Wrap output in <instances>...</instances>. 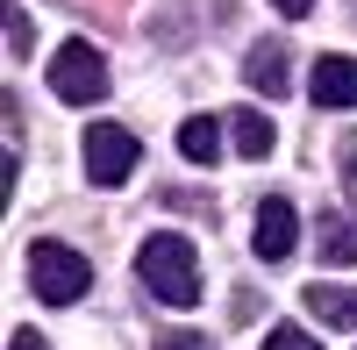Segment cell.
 Wrapping results in <instances>:
<instances>
[{
    "label": "cell",
    "instance_id": "obj_1",
    "mask_svg": "<svg viewBox=\"0 0 357 350\" xmlns=\"http://www.w3.org/2000/svg\"><path fill=\"white\" fill-rule=\"evenodd\" d=\"M136 279H143V294L165 300V307H193L200 300V257H193L186 236H172V229L136 250Z\"/></svg>",
    "mask_w": 357,
    "mask_h": 350
},
{
    "label": "cell",
    "instance_id": "obj_2",
    "mask_svg": "<svg viewBox=\"0 0 357 350\" xmlns=\"http://www.w3.org/2000/svg\"><path fill=\"white\" fill-rule=\"evenodd\" d=\"M86 286H93V265H86L72 243H57V236H36V243H29V294H36L43 307L86 300Z\"/></svg>",
    "mask_w": 357,
    "mask_h": 350
},
{
    "label": "cell",
    "instance_id": "obj_3",
    "mask_svg": "<svg viewBox=\"0 0 357 350\" xmlns=\"http://www.w3.org/2000/svg\"><path fill=\"white\" fill-rule=\"evenodd\" d=\"M50 93L65 100V107H93L107 93V57L93 43H57V57H50Z\"/></svg>",
    "mask_w": 357,
    "mask_h": 350
},
{
    "label": "cell",
    "instance_id": "obj_4",
    "mask_svg": "<svg viewBox=\"0 0 357 350\" xmlns=\"http://www.w3.org/2000/svg\"><path fill=\"white\" fill-rule=\"evenodd\" d=\"M136 158H143V143L129 129H114V122L86 129V179H93V186H129L136 179Z\"/></svg>",
    "mask_w": 357,
    "mask_h": 350
},
{
    "label": "cell",
    "instance_id": "obj_5",
    "mask_svg": "<svg viewBox=\"0 0 357 350\" xmlns=\"http://www.w3.org/2000/svg\"><path fill=\"white\" fill-rule=\"evenodd\" d=\"M293 243H301V215H293V200H257V229H250V250L264 257V265H279V257H293Z\"/></svg>",
    "mask_w": 357,
    "mask_h": 350
},
{
    "label": "cell",
    "instance_id": "obj_6",
    "mask_svg": "<svg viewBox=\"0 0 357 350\" xmlns=\"http://www.w3.org/2000/svg\"><path fill=\"white\" fill-rule=\"evenodd\" d=\"M307 93H314V107H357V57H321V65L307 72Z\"/></svg>",
    "mask_w": 357,
    "mask_h": 350
},
{
    "label": "cell",
    "instance_id": "obj_7",
    "mask_svg": "<svg viewBox=\"0 0 357 350\" xmlns=\"http://www.w3.org/2000/svg\"><path fill=\"white\" fill-rule=\"evenodd\" d=\"M243 72H250L257 93H286V86H293V57H286V43H279V36H257V43H250V57H243Z\"/></svg>",
    "mask_w": 357,
    "mask_h": 350
},
{
    "label": "cell",
    "instance_id": "obj_8",
    "mask_svg": "<svg viewBox=\"0 0 357 350\" xmlns=\"http://www.w3.org/2000/svg\"><path fill=\"white\" fill-rule=\"evenodd\" d=\"M307 307L321 314V322H336V329H357V286H329V279H314V286H307Z\"/></svg>",
    "mask_w": 357,
    "mask_h": 350
},
{
    "label": "cell",
    "instance_id": "obj_9",
    "mask_svg": "<svg viewBox=\"0 0 357 350\" xmlns=\"http://www.w3.org/2000/svg\"><path fill=\"white\" fill-rule=\"evenodd\" d=\"M229 143H236V158H264V151H272V114L236 107L229 114Z\"/></svg>",
    "mask_w": 357,
    "mask_h": 350
},
{
    "label": "cell",
    "instance_id": "obj_10",
    "mask_svg": "<svg viewBox=\"0 0 357 350\" xmlns=\"http://www.w3.org/2000/svg\"><path fill=\"white\" fill-rule=\"evenodd\" d=\"M215 151H222V122H215V114L178 122V158H186V165H215Z\"/></svg>",
    "mask_w": 357,
    "mask_h": 350
},
{
    "label": "cell",
    "instance_id": "obj_11",
    "mask_svg": "<svg viewBox=\"0 0 357 350\" xmlns=\"http://www.w3.org/2000/svg\"><path fill=\"white\" fill-rule=\"evenodd\" d=\"M314 250H321V265H350L357 257V229H343V215H321V229H314Z\"/></svg>",
    "mask_w": 357,
    "mask_h": 350
},
{
    "label": "cell",
    "instance_id": "obj_12",
    "mask_svg": "<svg viewBox=\"0 0 357 350\" xmlns=\"http://www.w3.org/2000/svg\"><path fill=\"white\" fill-rule=\"evenodd\" d=\"M343 193H350V222H357V136H343Z\"/></svg>",
    "mask_w": 357,
    "mask_h": 350
},
{
    "label": "cell",
    "instance_id": "obj_13",
    "mask_svg": "<svg viewBox=\"0 0 357 350\" xmlns=\"http://www.w3.org/2000/svg\"><path fill=\"white\" fill-rule=\"evenodd\" d=\"M8 43H15V57H29V43H36V36H29V15L15 8V0H8Z\"/></svg>",
    "mask_w": 357,
    "mask_h": 350
},
{
    "label": "cell",
    "instance_id": "obj_14",
    "mask_svg": "<svg viewBox=\"0 0 357 350\" xmlns=\"http://www.w3.org/2000/svg\"><path fill=\"white\" fill-rule=\"evenodd\" d=\"M264 350H321V343L301 336V329H272V336H264Z\"/></svg>",
    "mask_w": 357,
    "mask_h": 350
},
{
    "label": "cell",
    "instance_id": "obj_15",
    "mask_svg": "<svg viewBox=\"0 0 357 350\" xmlns=\"http://www.w3.org/2000/svg\"><path fill=\"white\" fill-rule=\"evenodd\" d=\"M158 350H215V343H207V336H165Z\"/></svg>",
    "mask_w": 357,
    "mask_h": 350
},
{
    "label": "cell",
    "instance_id": "obj_16",
    "mask_svg": "<svg viewBox=\"0 0 357 350\" xmlns=\"http://www.w3.org/2000/svg\"><path fill=\"white\" fill-rule=\"evenodd\" d=\"M272 8H279V15H286V22H301V15H307V8H314V0H272Z\"/></svg>",
    "mask_w": 357,
    "mask_h": 350
},
{
    "label": "cell",
    "instance_id": "obj_17",
    "mask_svg": "<svg viewBox=\"0 0 357 350\" xmlns=\"http://www.w3.org/2000/svg\"><path fill=\"white\" fill-rule=\"evenodd\" d=\"M8 350H43V336H36V329H15V343H8Z\"/></svg>",
    "mask_w": 357,
    "mask_h": 350
}]
</instances>
